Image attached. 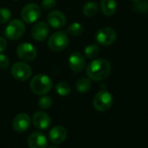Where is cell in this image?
<instances>
[{
    "label": "cell",
    "mask_w": 148,
    "mask_h": 148,
    "mask_svg": "<svg viewBox=\"0 0 148 148\" xmlns=\"http://www.w3.org/2000/svg\"><path fill=\"white\" fill-rule=\"evenodd\" d=\"M112 71L111 63L105 58L94 59L86 68L87 77L94 81H102L107 79Z\"/></svg>",
    "instance_id": "1"
},
{
    "label": "cell",
    "mask_w": 148,
    "mask_h": 148,
    "mask_svg": "<svg viewBox=\"0 0 148 148\" xmlns=\"http://www.w3.org/2000/svg\"><path fill=\"white\" fill-rule=\"evenodd\" d=\"M52 80L45 74L36 75L31 81L30 87L33 93L37 95H44L52 88Z\"/></svg>",
    "instance_id": "2"
},
{
    "label": "cell",
    "mask_w": 148,
    "mask_h": 148,
    "mask_svg": "<svg viewBox=\"0 0 148 148\" xmlns=\"http://www.w3.org/2000/svg\"><path fill=\"white\" fill-rule=\"evenodd\" d=\"M69 44V38L64 32L59 31L53 33L47 43L48 47L53 51H64Z\"/></svg>",
    "instance_id": "3"
},
{
    "label": "cell",
    "mask_w": 148,
    "mask_h": 148,
    "mask_svg": "<svg viewBox=\"0 0 148 148\" xmlns=\"http://www.w3.org/2000/svg\"><path fill=\"white\" fill-rule=\"evenodd\" d=\"M25 32V25L20 19L12 20L5 28V36L11 40L21 38Z\"/></svg>",
    "instance_id": "4"
},
{
    "label": "cell",
    "mask_w": 148,
    "mask_h": 148,
    "mask_svg": "<svg viewBox=\"0 0 148 148\" xmlns=\"http://www.w3.org/2000/svg\"><path fill=\"white\" fill-rule=\"evenodd\" d=\"M113 102L112 94L106 91H99L93 99V106L99 112H106L110 109Z\"/></svg>",
    "instance_id": "5"
},
{
    "label": "cell",
    "mask_w": 148,
    "mask_h": 148,
    "mask_svg": "<svg viewBox=\"0 0 148 148\" xmlns=\"http://www.w3.org/2000/svg\"><path fill=\"white\" fill-rule=\"evenodd\" d=\"M12 77L19 81H25L32 76V68L25 62H17L13 64L11 69Z\"/></svg>",
    "instance_id": "6"
},
{
    "label": "cell",
    "mask_w": 148,
    "mask_h": 148,
    "mask_svg": "<svg viewBox=\"0 0 148 148\" xmlns=\"http://www.w3.org/2000/svg\"><path fill=\"white\" fill-rule=\"evenodd\" d=\"M41 14V9L40 7L34 4L31 3L24 6V8L21 11V18L24 22L27 24H32L36 22Z\"/></svg>",
    "instance_id": "7"
},
{
    "label": "cell",
    "mask_w": 148,
    "mask_h": 148,
    "mask_svg": "<svg viewBox=\"0 0 148 148\" xmlns=\"http://www.w3.org/2000/svg\"><path fill=\"white\" fill-rule=\"evenodd\" d=\"M117 33L112 27H103L96 33V41L101 45H110L115 42Z\"/></svg>",
    "instance_id": "8"
},
{
    "label": "cell",
    "mask_w": 148,
    "mask_h": 148,
    "mask_svg": "<svg viewBox=\"0 0 148 148\" xmlns=\"http://www.w3.org/2000/svg\"><path fill=\"white\" fill-rule=\"evenodd\" d=\"M17 54L21 60L30 62L36 58L37 49L30 43H22L17 48Z\"/></svg>",
    "instance_id": "9"
},
{
    "label": "cell",
    "mask_w": 148,
    "mask_h": 148,
    "mask_svg": "<svg viewBox=\"0 0 148 148\" xmlns=\"http://www.w3.org/2000/svg\"><path fill=\"white\" fill-rule=\"evenodd\" d=\"M68 63H69L70 68L75 72L81 71L86 64L85 57L80 52H78V51L72 52L70 55Z\"/></svg>",
    "instance_id": "10"
},
{
    "label": "cell",
    "mask_w": 148,
    "mask_h": 148,
    "mask_svg": "<svg viewBox=\"0 0 148 148\" xmlns=\"http://www.w3.org/2000/svg\"><path fill=\"white\" fill-rule=\"evenodd\" d=\"M47 22L53 29H62L66 23L64 14L59 11H52L47 16Z\"/></svg>",
    "instance_id": "11"
},
{
    "label": "cell",
    "mask_w": 148,
    "mask_h": 148,
    "mask_svg": "<svg viewBox=\"0 0 148 148\" xmlns=\"http://www.w3.org/2000/svg\"><path fill=\"white\" fill-rule=\"evenodd\" d=\"M30 125L31 119L26 113L18 114L12 121V127L18 132H24L27 131V129L30 127Z\"/></svg>",
    "instance_id": "12"
},
{
    "label": "cell",
    "mask_w": 148,
    "mask_h": 148,
    "mask_svg": "<svg viewBox=\"0 0 148 148\" xmlns=\"http://www.w3.org/2000/svg\"><path fill=\"white\" fill-rule=\"evenodd\" d=\"M28 145L30 148H47L48 140L45 134L40 132H35L29 136Z\"/></svg>",
    "instance_id": "13"
},
{
    "label": "cell",
    "mask_w": 148,
    "mask_h": 148,
    "mask_svg": "<svg viewBox=\"0 0 148 148\" xmlns=\"http://www.w3.org/2000/svg\"><path fill=\"white\" fill-rule=\"evenodd\" d=\"M49 26L45 22H38L32 29V36L36 41H44L49 35Z\"/></svg>",
    "instance_id": "14"
},
{
    "label": "cell",
    "mask_w": 148,
    "mask_h": 148,
    "mask_svg": "<svg viewBox=\"0 0 148 148\" xmlns=\"http://www.w3.org/2000/svg\"><path fill=\"white\" fill-rule=\"evenodd\" d=\"M32 123L36 128L39 130H45L51 125V120L46 112H37L32 117Z\"/></svg>",
    "instance_id": "15"
},
{
    "label": "cell",
    "mask_w": 148,
    "mask_h": 148,
    "mask_svg": "<svg viewBox=\"0 0 148 148\" xmlns=\"http://www.w3.org/2000/svg\"><path fill=\"white\" fill-rule=\"evenodd\" d=\"M67 137V131L64 126H54L49 132V138L54 144L63 143Z\"/></svg>",
    "instance_id": "16"
},
{
    "label": "cell",
    "mask_w": 148,
    "mask_h": 148,
    "mask_svg": "<svg viewBox=\"0 0 148 148\" xmlns=\"http://www.w3.org/2000/svg\"><path fill=\"white\" fill-rule=\"evenodd\" d=\"M100 8L106 16H112L117 11V1L116 0H101Z\"/></svg>",
    "instance_id": "17"
},
{
    "label": "cell",
    "mask_w": 148,
    "mask_h": 148,
    "mask_svg": "<svg viewBox=\"0 0 148 148\" xmlns=\"http://www.w3.org/2000/svg\"><path fill=\"white\" fill-rule=\"evenodd\" d=\"M98 12H99V6L93 1H90L86 3L83 7V14L88 18L94 17L98 13Z\"/></svg>",
    "instance_id": "18"
},
{
    "label": "cell",
    "mask_w": 148,
    "mask_h": 148,
    "mask_svg": "<svg viewBox=\"0 0 148 148\" xmlns=\"http://www.w3.org/2000/svg\"><path fill=\"white\" fill-rule=\"evenodd\" d=\"M92 87V83L89 78H80L76 82V89L81 93L87 92Z\"/></svg>",
    "instance_id": "19"
},
{
    "label": "cell",
    "mask_w": 148,
    "mask_h": 148,
    "mask_svg": "<svg viewBox=\"0 0 148 148\" xmlns=\"http://www.w3.org/2000/svg\"><path fill=\"white\" fill-rule=\"evenodd\" d=\"M67 32L74 37H77V36H80L83 32H84V27L81 24L75 22V23H72L71 25L68 26L67 28Z\"/></svg>",
    "instance_id": "20"
},
{
    "label": "cell",
    "mask_w": 148,
    "mask_h": 148,
    "mask_svg": "<svg viewBox=\"0 0 148 148\" xmlns=\"http://www.w3.org/2000/svg\"><path fill=\"white\" fill-rule=\"evenodd\" d=\"M85 55L90 59L96 58L99 55V47L95 44L87 45L85 48Z\"/></svg>",
    "instance_id": "21"
},
{
    "label": "cell",
    "mask_w": 148,
    "mask_h": 148,
    "mask_svg": "<svg viewBox=\"0 0 148 148\" xmlns=\"http://www.w3.org/2000/svg\"><path fill=\"white\" fill-rule=\"evenodd\" d=\"M55 89L60 96H67L71 92V87L67 82H59L56 85Z\"/></svg>",
    "instance_id": "22"
},
{
    "label": "cell",
    "mask_w": 148,
    "mask_h": 148,
    "mask_svg": "<svg viewBox=\"0 0 148 148\" xmlns=\"http://www.w3.org/2000/svg\"><path fill=\"white\" fill-rule=\"evenodd\" d=\"M12 18V12L9 9L2 7L0 8V24L7 23Z\"/></svg>",
    "instance_id": "23"
},
{
    "label": "cell",
    "mask_w": 148,
    "mask_h": 148,
    "mask_svg": "<svg viewBox=\"0 0 148 148\" xmlns=\"http://www.w3.org/2000/svg\"><path fill=\"white\" fill-rule=\"evenodd\" d=\"M52 104V99L49 96H43L38 99V106L41 109H48Z\"/></svg>",
    "instance_id": "24"
},
{
    "label": "cell",
    "mask_w": 148,
    "mask_h": 148,
    "mask_svg": "<svg viewBox=\"0 0 148 148\" xmlns=\"http://www.w3.org/2000/svg\"><path fill=\"white\" fill-rule=\"evenodd\" d=\"M56 5H57L56 0H43L42 1V7L45 10L53 9Z\"/></svg>",
    "instance_id": "25"
},
{
    "label": "cell",
    "mask_w": 148,
    "mask_h": 148,
    "mask_svg": "<svg viewBox=\"0 0 148 148\" xmlns=\"http://www.w3.org/2000/svg\"><path fill=\"white\" fill-rule=\"evenodd\" d=\"M10 65L9 58L5 55L0 53V69H6Z\"/></svg>",
    "instance_id": "26"
},
{
    "label": "cell",
    "mask_w": 148,
    "mask_h": 148,
    "mask_svg": "<svg viewBox=\"0 0 148 148\" xmlns=\"http://www.w3.org/2000/svg\"><path fill=\"white\" fill-rule=\"evenodd\" d=\"M7 47V41L5 38L0 37V53L4 51Z\"/></svg>",
    "instance_id": "27"
},
{
    "label": "cell",
    "mask_w": 148,
    "mask_h": 148,
    "mask_svg": "<svg viewBox=\"0 0 148 148\" xmlns=\"http://www.w3.org/2000/svg\"><path fill=\"white\" fill-rule=\"evenodd\" d=\"M49 148H59V147L57 146V145H51V146H50Z\"/></svg>",
    "instance_id": "28"
},
{
    "label": "cell",
    "mask_w": 148,
    "mask_h": 148,
    "mask_svg": "<svg viewBox=\"0 0 148 148\" xmlns=\"http://www.w3.org/2000/svg\"><path fill=\"white\" fill-rule=\"evenodd\" d=\"M131 1H133L134 3H137V2H139V1H141V0H131Z\"/></svg>",
    "instance_id": "29"
},
{
    "label": "cell",
    "mask_w": 148,
    "mask_h": 148,
    "mask_svg": "<svg viewBox=\"0 0 148 148\" xmlns=\"http://www.w3.org/2000/svg\"><path fill=\"white\" fill-rule=\"evenodd\" d=\"M14 1H18V0H14Z\"/></svg>",
    "instance_id": "30"
}]
</instances>
